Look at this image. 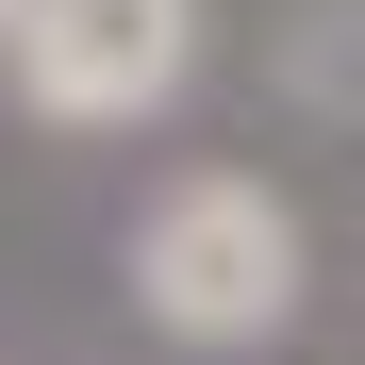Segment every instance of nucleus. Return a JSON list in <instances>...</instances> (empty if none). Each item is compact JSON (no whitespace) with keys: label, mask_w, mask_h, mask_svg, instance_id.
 I'll use <instances>...</instances> for the list:
<instances>
[{"label":"nucleus","mask_w":365,"mask_h":365,"mask_svg":"<svg viewBox=\"0 0 365 365\" xmlns=\"http://www.w3.org/2000/svg\"><path fill=\"white\" fill-rule=\"evenodd\" d=\"M299 282H316V232L266 166H182L133 216V316L166 349H282Z\"/></svg>","instance_id":"nucleus-1"},{"label":"nucleus","mask_w":365,"mask_h":365,"mask_svg":"<svg viewBox=\"0 0 365 365\" xmlns=\"http://www.w3.org/2000/svg\"><path fill=\"white\" fill-rule=\"evenodd\" d=\"M0 83L50 133H150L200 83V0H17L0 17Z\"/></svg>","instance_id":"nucleus-2"},{"label":"nucleus","mask_w":365,"mask_h":365,"mask_svg":"<svg viewBox=\"0 0 365 365\" xmlns=\"http://www.w3.org/2000/svg\"><path fill=\"white\" fill-rule=\"evenodd\" d=\"M282 83L316 116H365V0H316V17L282 34Z\"/></svg>","instance_id":"nucleus-3"},{"label":"nucleus","mask_w":365,"mask_h":365,"mask_svg":"<svg viewBox=\"0 0 365 365\" xmlns=\"http://www.w3.org/2000/svg\"><path fill=\"white\" fill-rule=\"evenodd\" d=\"M0 17H17V0H0Z\"/></svg>","instance_id":"nucleus-4"}]
</instances>
